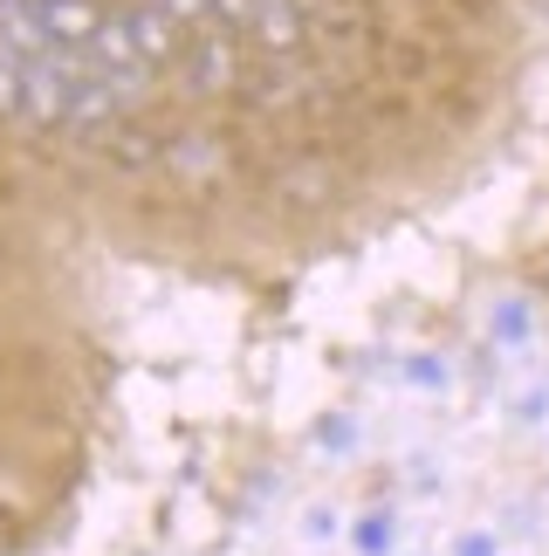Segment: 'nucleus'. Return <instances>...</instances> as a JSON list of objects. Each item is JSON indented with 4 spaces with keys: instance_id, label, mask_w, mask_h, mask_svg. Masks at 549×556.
<instances>
[{
    "instance_id": "1",
    "label": "nucleus",
    "mask_w": 549,
    "mask_h": 556,
    "mask_svg": "<svg viewBox=\"0 0 549 556\" xmlns=\"http://www.w3.org/2000/svg\"><path fill=\"white\" fill-rule=\"evenodd\" d=\"M179 76H186V90H193V97H234V90H247L241 35H227V28H200L193 41H186Z\"/></svg>"
},
{
    "instance_id": "2",
    "label": "nucleus",
    "mask_w": 549,
    "mask_h": 556,
    "mask_svg": "<svg viewBox=\"0 0 549 556\" xmlns=\"http://www.w3.org/2000/svg\"><path fill=\"white\" fill-rule=\"evenodd\" d=\"M117 14H124V28H131V49H138L144 70H179L186 62L193 28L165 14V0H131V8H117Z\"/></svg>"
},
{
    "instance_id": "3",
    "label": "nucleus",
    "mask_w": 549,
    "mask_h": 556,
    "mask_svg": "<svg viewBox=\"0 0 549 556\" xmlns=\"http://www.w3.org/2000/svg\"><path fill=\"white\" fill-rule=\"evenodd\" d=\"M165 173L179 186H220L234 173V144L214 131H179V138H165Z\"/></svg>"
},
{
    "instance_id": "4",
    "label": "nucleus",
    "mask_w": 549,
    "mask_h": 556,
    "mask_svg": "<svg viewBox=\"0 0 549 556\" xmlns=\"http://www.w3.org/2000/svg\"><path fill=\"white\" fill-rule=\"evenodd\" d=\"M82 144H90L97 159H111L117 173H158V165H165V138H158V131H144L138 117L103 124V131H90Z\"/></svg>"
},
{
    "instance_id": "5",
    "label": "nucleus",
    "mask_w": 549,
    "mask_h": 556,
    "mask_svg": "<svg viewBox=\"0 0 549 556\" xmlns=\"http://www.w3.org/2000/svg\"><path fill=\"white\" fill-rule=\"evenodd\" d=\"M247 35L261 41L268 62H295V55L309 49V14H303V0H255Z\"/></svg>"
},
{
    "instance_id": "6",
    "label": "nucleus",
    "mask_w": 549,
    "mask_h": 556,
    "mask_svg": "<svg viewBox=\"0 0 549 556\" xmlns=\"http://www.w3.org/2000/svg\"><path fill=\"white\" fill-rule=\"evenodd\" d=\"M41 28H49L55 49L90 55V41L103 28V0H41Z\"/></svg>"
},
{
    "instance_id": "7",
    "label": "nucleus",
    "mask_w": 549,
    "mask_h": 556,
    "mask_svg": "<svg viewBox=\"0 0 549 556\" xmlns=\"http://www.w3.org/2000/svg\"><path fill=\"white\" fill-rule=\"evenodd\" d=\"M0 41H8L14 55H28V62L55 55L49 28H41V8H28V0H0Z\"/></svg>"
},
{
    "instance_id": "8",
    "label": "nucleus",
    "mask_w": 549,
    "mask_h": 556,
    "mask_svg": "<svg viewBox=\"0 0 549 556\" xmlns=\"http://www.w3.org/2000/svg\"><path fill=\"white\" fill-rule=\"evenodd\" d=\"M274 192H282V200H295V206H323L330 192H336V179H330V165H323V159H295Z\"/></svg>"
},
{
    "instance_id": "9",
    "label": "nucleus",
    "mask_w": 549,
    "mask_h": 556,
    "mask_svg": "<svg viewBox=\"0 0 549 556\" xmlns=\"http://www.w3.org/2000/svg\"><path fill=\"white\" fill-rule=\"evenodd\" d=\"M21 90H28V55L0 41V117H21Z\"/></svg>"
},
{
    "instance_id": "10",
    "label": "nucleus",
    "mask_w": 549,
    "mask_h": 556,
    "mask_svg": "<svg viewBox=\"0 0 549 556\" xmlns=\"http://www.w3.org/2000/svg\"><path fill=\"white\" fill-rule=\"evenodd\" d=\"M165 14H173V21H186V28H214V0H165Z\"/></svg>"
},
{
    "instance_id": "11",
    "label": "nucleus",
    "mask_w": 549,
    "mask_h": 556,
    "mask_svg": "<svg viewBox=\"0 0 549 556\" xmlns=\"http://www.w3.org/2000/svg\"><path fill=\"white\" fill-rule=\"evenodd\" d=\"M247 14H255V0H214V28L227 35H247Z\"/></svg>"
},
{
    "instance_id": "12",
    "label": "nucleus",
    "mask_w": 549,
    "mask_h": 556,
    "mask_svg": "<svg viewBox=\"0 0 549 556\" xmlns=\"http://www.w3.org/2000/svg\"><path fill=\"white\" fill-rule=\"evenodd\" d=\"M28 8H41V0H28Z\"/></svg>"
}]
</instances>
